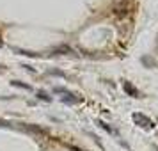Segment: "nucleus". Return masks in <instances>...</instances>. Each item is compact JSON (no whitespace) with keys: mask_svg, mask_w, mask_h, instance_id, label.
Listing matches in <instances>:
<instances>
[{"mask_svg":"<svg viewBox=\"0 0 158 151\" xmlns=\"http://www.w3.org/2000/svg\"><path fill=\"white\" fill-rule=\"evenodd\" d=\"M133 121L139 124V126H146V128H153V123H151L149 117H146V115L139 114V112H135L133 114Z\"/></svg>","mask_w":158,"mask_h":151,"instance_id":"nucleus-1","label":"nucleus"},{"mask_svg":"<svg viewBox=\"0 0 158 151\" xmlns=\"http://www.w3.org/2000/svg\"><path fill=\"white\" fill-rule=\"evenodd\" d=\"M124 91L128 94H133V96H139V91H137L135 87L131 86V84H128V82H124Z\"/></svg>","mask_w":158,"mask_h":151,"instance_id":"nucleus-2","label":"nucleus"},{"mask_svg":"<svg viewBox=\"0 0 158 151\" xmlns=\"http://www.w3.org/2000/svg\"><path fill=\"white\" fill-rule=\"evenodd\" d=\"M53 52H55V53H73V50L69 48V46H66V44H60V46H57Z\"/></svg>","mask_w":158,"mask_h":151,"instance_id":"nucleus-3","label":"nucleus"},{"mask_svg":"<svg viewBox=\"0 0 158 151\" xmlns=\"http://www.w3.org/2000/svg\"><path fill=\"white\" fill-rule=\"evenodd\" d=\"M27 128L32 130V132H36V133H44V130H43V128H39V126H36V124H29Z\"/></svg>","mask_w":158,"mask_h":151,"instance_id":"nucleus-4","label":"nucleus"},{"mask_svg":"<svg viewBox=\"0 0 158 151\" xmlns=\"http://www.w3.org/2000/svg\"><path fill=\"white\" fill-rule=\"evenodd\" d=\"M37 98L39 100H44V101H50V96L46 93H43V91H37Z\"/></svg>","mask_w":158,"mask_h":151,"instance_id":"nucleus-5","label":"nucleus"},{"mask_svg":"<svg viewBox=\"0 0 158 151\" xmlns=\"http://www.w3.org/2000/svg\"><path fill=\"white\" fill-rule=\"evenodd\" d=\"M13 86H15V87H23V89H30V86H27V84H22V82H16V80L13 82Z\"/></svg>","mask_w":158,"mask_h":151,"instance_id":"nucleus-6","label":"nucleus"},{"mask_svg":"<svg viewBox=\"0 0 158 151\" xmlns=\"http://www.w3.org/2000/svg\"><path fill=\"white\" fill-rule=\"evenodd\" d=\"M100 126H101V128H105V130H107V132H108V133H112V128H110V126H108L107 123L100 121Z\"/></svg>","mask_w":158,"mask_h":151,"instance_id":"nucleus-7","label":"nucleus"},{"mask_svg":"<svg viewBox=\"0 0 158 151\" xmlns=\"http://www.w3.org/2000/svg\"><path fill=\"white\" fill-rule=\"evenodd\" d=\"M0 124H6V123H4V121H0Z\"/></svg>","mask_w":158,"mask_h":151,"instance_id":"nucleus-8","label":"nucleus"}]
</instances>
